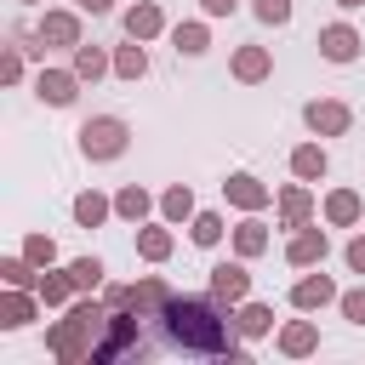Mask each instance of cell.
Listing matches in <instances>:
<instances>
[{
  "mask_svg": "<svg viewBox=\"0 0 365 365\" xmlns=\"http://www.w3.org/2000/svg\"><path fill=\"white\" fill-rule=\"evenodd\" d=\"M160 319H165V342L182 354H234V331L217 297H171Z\"/></svg>",
  "mask_w": 365,
  "mask_h": 365,
  "instance_id": "obj_1",
  "label": "cell"
},
{
  "mask_svg": "<svg viewBox=\"0 0 365 365\" xmlns=\"http://www.w3.org/2000/svg\"><path fill=\"white\" fill-rule=\"evenodd\" d=\"M108 302H68V314L46 331V348L57 354V359H68V365H91L97 359V342H103V331H108Z\"/></svg>",
  "mask_w": 365,
  "mask_h": 365,
  "instance_id": "obj_2",
  "label": "cell"
},
{
  "mask_svg": "<svg viewBox=\"0 0 365 365\" xmlns=\"http://www.w3.org/2000/svg\"><path fill=\"white\" fill-rule=\"evenodd\" d=\"M125 143H131V125H125L120 114H91V120L80 125V154H86V160H120Z\"/></svg>",
  "mask_w": 365,
  "mask_h": 365,
  "instance_id": "obj_3",
  "label": "cell"
},
{
  "mask_svg": "<svg viewBox=\"0 0 365 365\" xmlns=\"http://www.w3.org/2000/svg\"><path fill=\"white\" fill-rule=\"evenodd\" d=\"M177 291L165 285V279H143V285H108V308H137V314H165V302H171Z\"/></svg>",
  "mask_w": 365,
  "mask_h": 365,
  "instance_id": "obj_4",
  "label": "cell"
},
{
  "mask_svg": "<svg viewBox=\"0 0 365 365\" xmlns=\"http://www.w3.org/2000/svg\"><path fill=\"white\" fill-rule=\"evenodd\" d=\"M120 354H143L137 319H131L125 308H114V314H108V331H103V342H97V359H91V365H108V359H120Z\"/></svg>",
  "mask_w": 365,
  "mask_h": 365,
  "instance_id": "obj_5",
  "label": "cell"
},
{
  "mask_svg": "<svg viewBox=\"0 0 365 365\" xmlns=\"http://www.w3.org/2000/svg\"><path fill=\"white\" fill-rule=\"evenodd\" d=\"M302 120H308V131H314V137H342V131L354 125L348 103H336V97H314V103L302 108Z\"/></svg>",
  "mask_w": 365,
  "mask_h": 365,
  "instance_id": "obj_6",
  "label": "cell"
},
{
  "mask_svg": "<svg viewBox=\"0 0 365 365\" xmlns=\"http://www.w3.org/2000/svg\"><path fill=\"white\" fill-rule=\"evenodd\" d=\"M74 86H80L74 68H40V74H34V97L51 103V108H68V103H74Z\"/></svg>",
  "mask_w": 365,
  "mask_h": 365,
  "instance_id": "obj_7",
  "label": "cell"
},
{
  "mask_svg": "<svg viewBox=\"0 0 365 365\" xmlns=\"http://www.w3.org/2000/svg\"><path fill=\"white\" fill-rule=\"evenodd\" d=\"M325 251H331V240H325V228H297L291 234V245H285V262L291 268H314V262H325Z\"/></svg>",
  "mask_w": 365,
  "mask_h": 365,
  "instance_id": "obj_8",
  "label": "cell"
},
{
  "mask_svg": "<svg viewBox=\"0 0 365 365\" xmlns=\"http://www.w3.org/2000/svg\"><path fill=\"white\" fill-rule=\"evenodd\" d=\"M222 194H228V205H240V211H262V205L274 200V188H262L251 171H234V177L222 182Z\"/></svg>",
  "mask_w": 365,
  "mask_h": 365,
  "instance_id": "obj_9",
  "label": "cell"
},
{
  "mask_svg": "<svg viewBox=\"0 0 365 365\" xmlns=\"http://www.w3.org/2000/svg\"><path fill=\"white\" fill-rule=\"evenodd\" d=\"M245 291H251L245 262H217V268H211V297H217V302H245Z\"/></svg>",
  "mask_w": 365,
  "mask_h": 365,
  "instance_id": "obj_10",
  "label": "cell"
},
{
  "mask_svg": "<svg viewBox=\"0 0 365 365\" xmlns=\"http://www.w3.org/2000/svg\"><path fill=\"white\" fill-rule=\"evenodd\" d=\"M40 46H80V17L74 11H46L40 17Z\"/></svg>",
  "mask_w": 365,
  "mask_h": 365,
  "instance_id": "obj_11",
  "label": "cell"
},
{
  "mask_svg": "<svg viewBox=\"0 0 365 365\" xmlns=\"http://www.w3.org/2000/svg\"><path fill=\"white\" fill-rule=\"evenodd\" d=\"M319 51H325L331 63H354V57H359V34H354L348 23H331V29H319Z\"/></svg>",
  "mask_w": 365,
  "mask_h": 365,
  "instance_id": "obj_12",
  "label": "cell"
},
{
  "mask_svg": "<svg viewBox=\"0 0 365 365\" xmlns=\"http://www.w3.org/2000/svg\"><path fill=\"white\" fill-rule=\"evenodd\" d=\"M268 74H274V57H268V46H240V51H234V80L257 86V80H268Z\"/></svg>",
  "mask_w": 365,
  "mask_h": 365,
  "instance_id": "obj_13",
  "label": "cell"
},
{
  "mask_svg": "<svg viewBox=\"0 0 365 365\" xmlns=\"http://www.w3.org/2000/svg\"><path fill=\"white\" fill-rule=\"evenodd\" d=\"M291 302H297L302 314H314V308L336 302V285H331L325 274H308V279H297V285H291Z\"/></svg>",
  "mask_w": 365,
  "mask_h": 365,
  "instance_id": "obj_14",
  "label": "cell"
},
{
  "mask_svg": "<svg viewBox=\"0 0 365 365\" xmlns=\"http://www.w3.org/2000/svg\"><path fill=\"white\" fill-rule=\"evenodd\" d=\"M308 217H314V194H308L302 182H291V188L279 194V222H285V228H308Z\"/></svg>",
  "mask_w": 365,
  "mask_h": 365,
  "instance_id": "obj_15",
  "label": "cell"
},
{
  "mask_svg": "<svg viewBox=\"0 0 365 365\" xmlns=\"http://www.w3.org/2000/svg\"><path fill=\"white\" fill-rule=\"evenodd\" d=\"M160 29H165V17H160L154 0H137V6L125 11V34H131V40H154Z\"/></svg>",
  "mask_w": 365,
  "mask_h": 365,
  "instance_id": "obj_16",
  "label": "cell"
},
{
  "mask_svg": "<svg viewBox=\"0 0 365 365\" xmlns=\"http://www.w3.org/2000/svg\"><path fill=\"white\" fill-rule=\"evenodd\" d=\"M34 297H40V291H34ZM34 297H23V285H11V291L0 297V325H6V331H23V325L34 319Z\"/></svg>",
  "mask_w": 365,
  "mask_h": 365,
  "instance_id": "obj_17",
  "label": "cell"
},
{
  "mask_svg": "<svg viewBox=\"0 0 365 365\" xmlns=\"http://www.w3.org/2000/svg\"><path fill=\"white\" fill-rule=\"evenodd\" d=\"M171 46H177V57H200V51L211 46V29H205V23H177V29H171Z\"/></svg>",
  "mask_w": 365,
  "mask_h": 365,
  "instance_id": "obj_18",
  "label": "cell"
},
{
  "mask_svg": "<svg viewBox=\"0 0 365 365\" xmlns=\"http://www.w3.org/2000/svg\"><path fill=\"white\" fill-rule=\"evenodd\" d=\"M291 171H297L302 182H319V177H325V148H319V143L291 148Z\"/></svg>",
  "mask_w": 365,
  "mask_h": 365,
  "instance_id": "obj_19",
  "label": "cell"
},
{
  "mask_svg": "<svg viewBox=\"0 0 365 365\" xmlns=\"http://www.w3.org/2000/svg\"><path fill=\"white\" fill-rule=\"evenodd\" d=\"M325 222H336V228L359 222V194H354V188H336V194H325Z\"/></svg>",
  "mask_w": 365,
  "mask_h": 365,
  "instance_id": "obj_20",
  "label": "cell"
},
{
  "mask_svg": "<svg viewBox=\"0 0 365 365\" xmlns=\"http://www.w3.org/2000/svg\"><path fill=\"white\" fill-rule=\"evenodd\" d=\"M234 251H240V257H262V251H268V222L245 217V222L234 228Z\"/></svg>",
  "mask_w": 365,
  "mask_h": 365,
  "instance_id": "obj_21",
  "label": "cell"
},
{
  "mask_svg": "<svg viewBox=\"0 0 365 365\" xmlns=\"http://www.w3.org/2000/svg\"><path fill=\"white\" fill-rule=\"evenodd\" d=\"M108 68H114V57H103V51H97V46H86V40L74 46V74H80V80H103Z\"/></svg>",
  "mask_w": 365,
  "mask_h": 365,
  "instance_id": "obj_22",
  "label": "cell"
},
{
  "mask_svg": "<svg viewBox=\"0 0 365 365\" xmlns=\"http://www.w3.org/2000/svg\"><path fill=\"white\" fill-rule=\"evenodd\" d=\"M114 74H120V80H143V74H148V51H143V40H131V46L114 51Z\"/></svg>",
  "mask_w": 365,
  "mask_h": 365,
  "instance_id": "obj_23",
  "label": "cell"
},
{
  "mask_svg": "<svg viewBox=\"0 0 365 365\" xmlns=\"http://www.w3.org/2000/svg\"><path fill=\"white\" fill-rule=\"evenodd\" d=\"M279 348L302 359V354H314V348H319V331H314L308 319H297V325H285V331H279Z\"/></svg>",
  "mask_w": 365,
  "mask_h": 365,
  "instance_id": "obj_24",
  "label": "cell"
},
{
  "mask_svg": "<svg viewBox=\"0 0 365 365\" xmlns=\"http://www.w3.org/2000/svg\"><path fill=\"white\" fill-rule=\"evenodd\" d=\"M148 205H154V200H148V194H143V188H137V182H131V188H120V194H114V211H120V217H125V222H143V217H148Z\"/></svg>",
  "mask_w": 365,
  "mask_h": 365,
  "instance_id": "obj_25",
  "label": "cell"
},
{
  "mask_svg": "<svg viewBox=\"0 0 365 365\" xmlns=\"http://www.w3.org/2000/svg\"><path fill=\"white\" fill-rule=\"evenodd\" d=\"M108 211H114V205H108V200H103V194H97V188H91V194H80V200H74V222H80V228H97V222H103V217H108Z\"/></svg>",
  "mask_w": 365,
  "mask_h": 365,
  "instance_id": "obj_26",
  "label": "cell"
},
{
  "mask_svg": "<svg viewBox=\"0 0 365 365\" xmlns=\"http://www.w3.org/2000/svg\"><path fill=\"white\" fill-rule=\"evenodd\" d=\"M160 211H165V222H182V217H194V194H188L182 182H171V188L160 194Z\"/></svg>",
  "mask_w": 365,
  "mask_h": 365,
  "instance_id": "obj_27",
  "label": "cell"
},
{
  "mask_svg": "<svg viewBox=\"0 0 365 365\" xmlns=\"http://www.w3.org/2000/svg\"><path fill=\"white\" fill-rule=\"evenodd\" d=\"M137 251L148 262H165L171 257V228H137Z\"/></svg>",
  "mask_w": 365,
  "mask_h": 365,
  "instance_id": "obj_28",
  "label": "cell"
},
{
  "mask_svg": "<svg viewBox=\"0 0 365 365\" xmlns=\"http://www.w3.org/2000/svg\"><path fill=\"white\" fill-rule=\"evenodd\" d=\"M34 291H40V302H46V308H63V302H68V291H74V279H68V268H63V274H40V285H34Z\"/></svg>",
  "mask_w": 365,
  "mask_h": 365,
  "instance_id": "obj_29",
  "label": "cell"
},
{
  "mask_svg": "<svg viewBox=\"0 0 365 365\" xmlns=\"http://www.w3.org/2000/svg\"><path fill=\"white\" fill-rule=\"evenodd\" d=\"M68 279H74V291H97L103 285V262L97 257H74L68 262Z\"/></svg>",
  "mask_w": 365,
  "mask_h": 365,
  "instance_id": "obj_30",
  "label": "cell"
},
{
  "mask_svg": "<svg viewBox=\"0 0 365 365\" xmlns=\"http://www.w3.org/2000/svg\"><path fill=\"white\" fill-rule=\"evenodd\" d=\"M234 325H240V336H262V331H268V325H274V314H268V308H262V302H245V308H240V319H234Z\"/></svg>",
  "mask_w": 365,
  "mask_h": 365,
  "instance_id": "obj_31",
  "label": "cell"
},
{
  "mask_svg": "<svg viewBox=\"0 0 365 365\" xmlns=\"http://www.w3.org/2000/svg\"><path fill=\"white\" fill-rule=\"evenodd\" d=\"M188 234H194V245H217L222 240V217L217 211H194V228Z\"/></svg>",
  "mask_w": 365,
  "mask_h": 365,
  "instance_id": "obj_32",
  "label": "cell"
},
{
  "mask_svg": "<svg viewBox=\"0 0 365 365\" xmlns=\"http://www.w3.org/2000/svg\"><path fill=\"white\" fill-rule=\"evenodd\" d=\"M23 257H29L34 268H51V262H57V245H51V234H29V240H23Z\"/></svg>",
  "mask_w": 365,
  "mask_h": 365,
  "instance_id": "obj_33",
  "label": "cell"
},
{
  "mask_svg": "<svg viewBox=\"0 0 365 365\" xmlns=\"http://www.w3.org/2000/svg\"><path fill=\"white\" fill-rule=\"evenodd\" d=\"M0 279H6V285H40L29 257H6V262H0Z\"/></svg>",
  "mask_w": 365,
  "mask_h": 365,
  "instance_id": "obj_34",
  "label": "cell"
},
{
  "mask_svg": "<svg viewBox=\"0 0 365 365\" xmlns=\"http://www.w3.org/2000/svg\"><path fill=\"white\" fill-rule=\"evenodd\" d=\"M336 302H342V319H354V325H365V291H342Z\"/></svg>",
  "mask_w": 365,
  "mask_h": 365,
  "instance_id": "obj_35",
  "label": "cell"
},
{
  "mask_svg": "<svg viewBox=\"0 0 365 365\" xmlns=\"http://www.w3.org/2000/svg\"><path fill=\"white\" fill-rule=\"evenodd\" d=\"M257 17L262 23H291V0H257Z\"/></svg>",
  "mask_w": 365,
  "mask_h": 365,
  "instance_id": "obj_36",
  "label": "cell"
},
{
  "mask_svg": "<svg viewBox=\"0 0 365 365\" xmlns=\"http://www.w3.org/2000/svg\"><path fill=\"white\" fill-rule=\"evenodd\" d=\"M23 51L29 46H6V57H0V74L6 80H23Z\"/></svg>",
  "mask_w": 365,
  "mask_h": 365,
  "instance_id": "obj_37",
  "label": "cell"
},
{
  "mask_svg": "<svg viewBox=\"0 0 365 365\" xmlns=\"http://www.w3.org/2000/svg\"><path fill=\"white\" fill-rule=\"evenodd\" d=\"M348 268H354V274H365V234H359V240H348Z\"/></svg>",
  "mask_w": 365,
  "mask_h": 365,
  "instance_id": "obj_38",
  "label": "cell"
},
{
  "mask_svg": "<svg viewBox=\"0 0 365 365\" xmlns=\"http://www.w3.org/2000/svg\"><path fill=\"white\" fill-rule=\"evenodd\" d=\"M200 6H205V17H228L240 0H200Z\"/></svg>",
  "mask_w": 365,
  "mask_h": 365,
  "instance_id": "obj_39",
  "label": "cell"
},
{
  "mask_svg": "<svg viewBox=\"0 0 365 365\" xmlns=\"http://www.w3.org/2000/svg\"><path fill=\"white\" fill-rule=\"evenodd\" d=\"M74 6H80V11H91V17H103V11L114 6V0H74Z\"/></svg>",
  "mask_w": 365,
  "mask_h": 365,
  "instance_id": "obj_40",
  "label": "cell"
},
{
  "mask_svg": "<svg viewBox=\"0 0 365 365\" xmlns=\"http://www.w3.org/2000/svg\"><path fill=\"white\" fill-rule=\"evenodd\" d=\"M336 6H342V11H359V6H365V0H336Z\"/></svg>",
  "mask_w": 365,
  "mask_h": 365,
  "instance_id": "obj_41",
  "label": "cell"
},
{
  "mask_svg": "<svg viewBox=\"0 0 365 365\" xmlns=\"http://www.w3.org/2000/svg\"><path fill=\"white\" fill-rule=\"evenodd\" d=\"M23 6H40V0H23Z\"/></svg>",
  "mask_w": 365,
  "mask_h": 365,
  "instance_id": "obj_42",
  "label": "cell"
}]
</instances>
